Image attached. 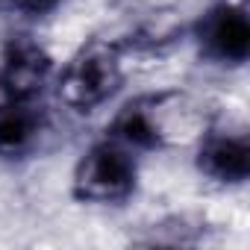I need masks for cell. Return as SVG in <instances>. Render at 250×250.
Returning <instances> with one entry per match:
<instances>
[{
    "mask_svg": "<svg viewBox=\"0 0 250 250\" xmlns=\"http://www.w3.org/2000/svg\"><path fill=\"white\" fill-rule=\"evenodd\" d=\"M9 3H12L18 12H24V15H47V12H53L56 6H62L65 0H9Z\"/></svg>",
    "mask_w": 250,
    "mask_h": 250,
    "instance_id": "cell-8",
    "label": "cell"
},
{
    "mask_svg": "<svg viewBox=\"0 0 250 250\" xmlns=\"http://www.w3.org/2000/svg\"><path fill=\"white\" fill-rule=\"evenodd\" d=\"M200 53L221 65H241L250 56V21L247 12L229 0L212 6L197 24Z\"/></svg>",
    "mask_w": 250,
    "mask_h": 250,
    "instance_id": "cell-4",
    "label": "cell"
},
{
    "mask_svg": "<svg viewBox=\"0 0 250 250\" xmlns=\"http://www.w3.org/2000/svg\"><path fill=\"white\" fill-rule=\"evenodd\" d=\"M42 127L44 121L33 100L6 97L0 103V159H24L36 147Z\"/></svg>",
    "mask_w": 250,
    "mask_h": 250,
    "instance_id": "cell-7",
    "label": "cell"
},
{
    "mask_svg": "<svg viewBox=\"0 0 250 250\" xmlns=\"http://www.w3.org/2000/svg\"><path fill=\"white\" fill-rule=\"evenodd\" d=\"M209 133L206 109L183 91L145 94L124 106L112 127L109 139L121 142L130 150H162V147H188Z\"/></svg>",
    "mask_w": 250,
    "mask_h": 250,
    "instance_id": "cell-1",
    "label": "cell"
},
{
    "mask_svg": "<svg viewBox=\"0 0 250 250\" xmlns=\"http://www.w3.org/2000/svg\"><path fill=\"white\" fill-rule=\"evenodd\" d=\"M53 74L50 53L30 36H18L3 50L0 65V88L12 100H36Z\"/></svg>",
    "mask_w": 250,
    "mask_h": 250,
    "instance_id": "cell-5",
    "label": "cell"
},
{
    "mask_svg": "<svg viewBox=\"0 0 250 250\" xmlns=\"http://www.w3.org/2000/svg\"><path fill=\"white\" fill-rule=\"evenodd\" d=\"M197 168L215 183L235 186L250 174V145L244 136L206 133L197 142Z\"/></svg>",
    "mask_w": 250,
    "mask_h": 250,
    "instance_id": "cell-6",
    "label": "cell"
},
{
    "mask_svg": "<svg viewBox=\"0 0 250 250\" xmlns=\"http://www.w3.org/2000/svg\"><path fill=\"white\" fill-rule=\"evenodd\" d=\"M124 85V56L118 44L91 42L56 77V94L68 109L91 112Z\"/></svg>",
    "mask_w": 250,
    "mask_h": 250,
    "instance_id": "cell-2",
    "label": "cell"
},
{
    "mask_svg": "<svg viewBox=\"0 0 250 250\" xmlns=\"http://www.w3.org/2000/svg\"><path fill=\"white\" fill-rule=\"evenodd\" d=\"M139 168L133 159V150L124 147L115 139H103L94 147L83 153V159L74 168L71 191L83 203H121L136 191Z\"/></svg>",
    "mask_w": 250,
    "mask_h": 250,
    "instance_id": "cell-3",
    "label": "cell"
}]
</instances>
